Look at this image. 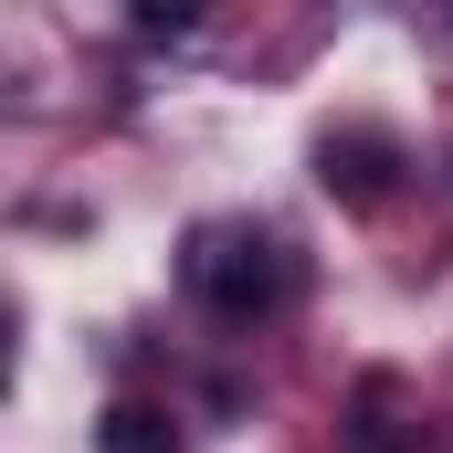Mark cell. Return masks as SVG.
Segmentation results:
<instances>
[{"mask_svg":"<svg viewBox=\"0 0 453 453\" xmlns=\"http://www.w3.org/2000/svg\"><path fill=\"white\" fill-rule=\"evenodd\" d=\"M180 274H190V296L222 327H264V317L296 306V242L274 222H201L190 253H180Z\"/></svg>","mask_w":453,"mask_h":453,"instance_id":"cell-1","label":"cell"},{"mask_svg":"<svg viewBox=\"0 0 453 453\" xmlns=\"http://www.w3.org/2000/svg\"><path fill=\"white\" fill-rule=\"evenodd\" d=\"M306 158H317V190H327L338 211H380V201L401 190V169H411L390 127H327Z\"/></svg>","mask_w":453,"mask_h":453,"instance_id":"cell-2","label":"cell"},{"mask_svg":"<svg viewBox=\"0 0 453 453\" xmlns=\"http://www.w3.org/2000/svg\"><path fill=\"white\" fill-rule=\"evenodd\" d=\"M96 443L106 453H180V422H169L158 401H116L106 422H96Z\"/></svg>","mask_w":453,"mask_h":453,"instance_id":"cell-3","label":"cell"},{"mask_svg":"<svg viewBox=\"0 0 453 453\" xmlns=\"http://www.w3.org/2000/svg\"><path fill=\"white\" fill-rule=\"evenodd\" d=\"M358 453H433V443H411V433H401V390H390V380H369V390H358Z\"/></svg>","mask_w":453,"mask_h":453,"instance_id":"cell-4","label":"cell"},{"mask_svg":"<svg viewBox=\"0 0 453 453\" xmlns=\"http://www.w3.org/2000/svg\"><path fill=\"white\" fill-rule=\"evenodd\" d=\"M201 11L211 0H127V32L137 42H180V32H201Z\"/></svg>","mask_w":453,"mask_h":453,"instance_id":"cell-5","label":"cell"}]
</instances>
